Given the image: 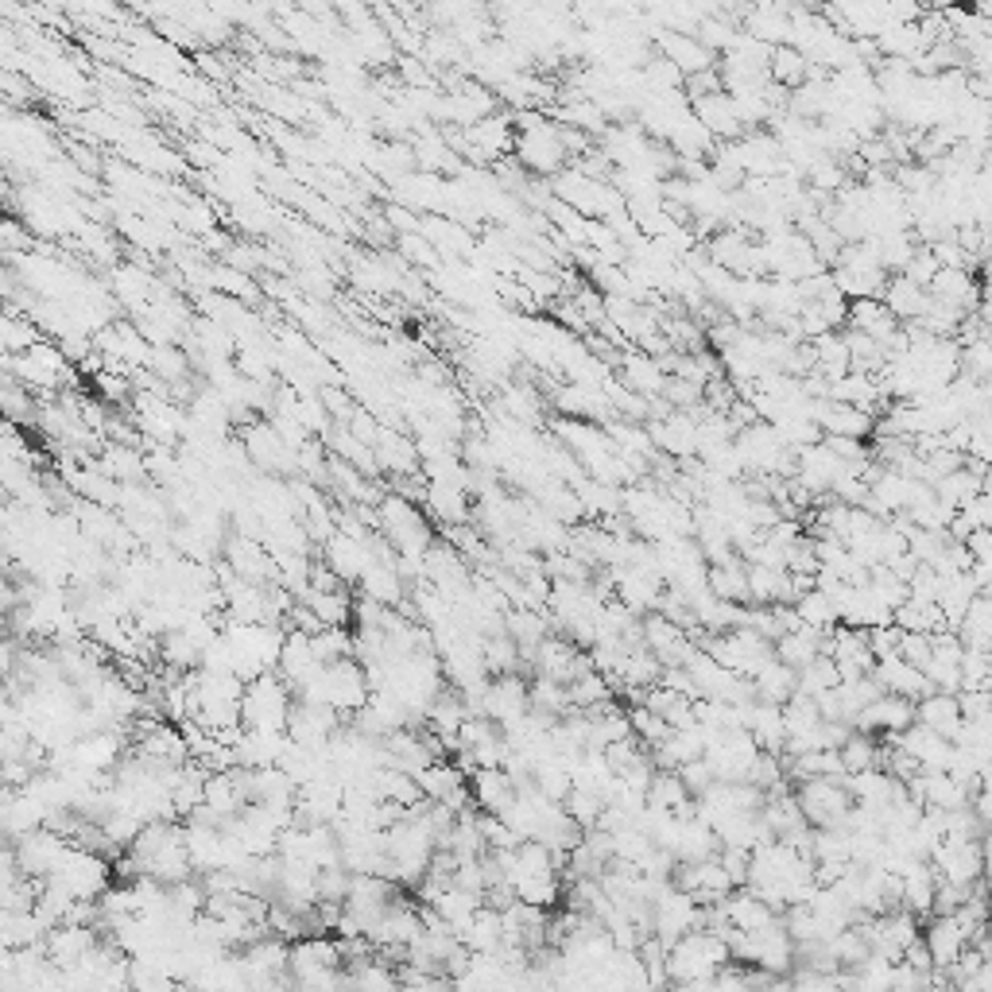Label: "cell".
<instances>
[{"instance_id": "obj_1", "label": "cell", "mask_w": 992, "mask_h": 992, "mask_svg": "<svg viewBox=\"0 0 992 992\" xmlns=\"http://www.w3.org/2000/svg\"><path fill=\"white\" fill-rule=\"evenodd\" d=\"M729 961L733 950L717 930L694 927L691 935H683L668 950V973L671 984H683V989H714L717 969L729 966Z\"/></svg>"}, {"instance_id": "obj_2", "label": "cell", "mask_w": 992, "mask_h": 992, "mask_svg": "<svg viewBox=\"0 0 992 992\" xmlns=\"http://www.w3.org/2000/svg\"><path fill=\"white\" fill-rule=\"evenodd\" d=\"M295 698L326 702V706H334L338 714L353 717L369 698H373V683H369V671L358 655H342V659H334V663H326L322 675H318L310 686H302Z\"/></svg>"}, {"instance_id": "obj_3", "label": "cell", "mask_w": 992, "mask_h": 992, "mask_svg": "<svg viewBox=\"0 0 992 992\" xmlns=\"http://www.w3.org/2000/svg\"><path fill=\"white\" fill-rule=\"evenodd\" d=\"M295 706V691L279 671L248 679L245 698H241V725L256 733H287V717Z\"/></svg>"}, {"instance_id": "obj_4", "label": "cell", "mask_w": 992, "mask_h": 992, "mask_svg": "<svg viewBox=\"0 0 992 992\" xmlns=\"http://www.w3.org/2000/svg\"><path fill=\"white\" fill-rule=\"evenodd\" d=\"M381 532L399 555H427V547L438 540L435 535V520L419 509V501L404 497V492H384L381 504Z\"/></svg>"}, {"instance_id": "obj_5", "label": "cell", "mask_w": 992, "mask_h": 992, "mask_svg": "<svg viewBox=\"0 0 992 992\" xmlns=\"http://www.w3.org/2000/svg\"><path fill=\"white\" fill-rule=\"evenodd\" d=\"M794 794H799L802 814H807V822L814 825V830H834V825H845L850 810L857 807L850 783H845V779H830V776L802 779V783H794Z\"/></svg>"}, {"instance_id": "obj_6", "label": "cell", "mask_w": 992, "mask_h": 992, "mask_svg": "<svg viewBox=\"0 0 992 992\" xmlns=\"http://www.w3.org/2000/svg\"><path fill=\"white\" fill-rule=\"evenodd\" d=\"M481 714L501 722L504 729L524 722L532 714V675L524 671H509V675H492L481 694Z\"/></svg>"}, {"instance_id": "obj_7", "label": "cell", "mask_w": 992, "mask_h": 992, "mask_svg": "<svg viewBox=\"0 0 992 992\" xmlns=\"http://www.w3.org/2000/svg\"><path fill=\"white\" fill-rule=\"evenodd\" d=\"M706 760L714 764L717 779H748L756 756L764 753L748 729H706Z\"/></svg>"}, {"instance_id": "obj_8", "label": "cell", "mask_w": 992, "mask_h": 992, "mask_svg": "<svg viewBox=\"0 0 992 992\" xmlns=\"http://www.w3.org/2000/svg\"><path fill=\"white\" fill-rule=\"evenodd\" d=\"M930 861H935L942 881L961 884V888L984 881V853L977 838H942L935 845V853H930Z\"/></svg>"}, {"instance_id": "obj_9", "label": "cell", "mask_w": 992, "mask_h": 992, "mask_svg": "<svg viewBox=\"0 0 992 992\" xmlns=\"http://www.w3.org/2000/svg\"><path fill=\"white\" fill-rule=\"evenodd\" d=\"M915 725V702L904 698V694H888L873 698L857 717H853V729L876 733V737H899L904 729Z\"/></svg>"}, {"instance_id": "obj_10", "label": "cell", "mask_w": 992, "mask_h": 992, "mask_svg": "<svg viewBox=\"0 0 992 992\" xmlns=\"http://www.w3.org/2000/svg\"><path fill=\"white\" fill-rule=\"evenodd\" d=\"M322 563L330 566V570H334L338 578L345 582V586H358V582L365 578L369 566L376 563V555H373V543H369V540H358V535L334 532L330 540L322 543Z\"/></svg>"}, {"instance_id": "obj_11", "label": "cell", "mask_w": 992, "mask_h": 992, "mask_svg": "<svg viewBox=\"0 0 992 992\" xmlns=\"http://www.w3.org/2000/svg\"><path fill=\"white\" fill-rule=\"evenodd\" d=\"M873 675H876V683H881L888 694H904V698H911V702L927 698V694L935 691V683L927 679V671H919L915 663H907L904 655L876 659Z\"/></svg>"}, {"instance_id": "obj_12", "label": "cell", "mask_w": 992, "mask_h": 992, "mask_svg": "<svg viewBox=\"0 0 992 992\" xmlns=\"http://www.w3.org/2000/svg\"><path fill=\"white\" fill-rule=\"evenodd\" d=\"M899 876H904V907L907 911H915L919 919L935 915V892H938V881H942L938 868H935V861H927V857L904 861Z\"/></svg>"}, {"instance_id": "obj_13", "label": "cell", "mask_w": 992, "mask_h": 992, "mask_svg": "<svg viewBox=\"0 0 992 992\" xmlns=\"http://www.w3.org/2000/svg\"><path fill=\"white\" fill-rule=\"evenodd\" d=\"M922 942L930 946L935 969H950L953 961L961 958V950L969 946V935H966V927L958 922V915H927Z\"/></svg>"}, {"instance_id": "obj_14", "label": "cell", "mask_w": 992, "mask_h": 992, "mask_svg": "<svg viewBox=\"0 0 992 992\" xmlns=\"http://www.w3.org/2000/svg\"><path fill=\"white\" fill-rule=\"evenodd\" d=\"M469 791H473L477 810H489V814H504V810L516 802V779L504 768H477L469 776Z\"/></svg>"}, {"instance_id": "obj_15", "label": "cell", "mask_w": 992, "mask_h": 992, "mask_svg": "<svg viewBox=\"0 0 992 992\" xmlns=\"http://www.w3.org/2000/svg\"><path fill=\"white\" fill-rule=\"evenodd\" d=\"M725 911V919H729V927H737V930H760V927H768V922H776V919H783V915L776 911V907L768 904V899H760L756 896L753 888H733L729 896L722 899V904H717Z\"/></svg>"}, {"instance_id": "obj_16", "label": "cell", "mask_w": 992, "mask_h": 992, "mask_svg": "<svg viewBox=\"0 0 992 992\" xmlns=\"http://www.w3.org/2000/svg\"><path fill=\"white\" fill-rule=\"evenodd\" d=\"M896 745L904 748V753H911L915 760L922 764V771H927V768H950L953 740H950V737H942V733H935V729H930V725L915 722L911 729L899 733Z\"/></svg>"}, {"instance_id": "obj_17", "label": "cell", "mask_w": 992, "mask_h": 992, "mask_svg": "<svg viewBox=\"0 0 992 992\" xmlns=\"http://www.w3.org/2000/svg\"><path fill=\"white\" fill-rule=\"evenodd\" d=\"M915 722L930 725L935 733H942V737H958L961 725H966V714H961V702L958 694L950 691H930L927 698L915 702Z\"/></svg>"}, {"instance_id": "obj_18", "label": "cell", "mask_w": 992, "mask_h": 992, "mask_svg": "<svg viewBox=\"0 0 992 992\" xmlns=\"http://www.w3.org/2000/svg\"><path fill=\"white\" fill-rule=\"evenodd\" d=\"M706 740L710 733L702 729V725H686V729H671V737L663 740V745L651 748V760H655V768H683L686 760H698V756H706Z\"/></svg>"}, {"instance_id": "obj_19", "label": "cell", "mask_w": 992, "mask_h": 992, "mask_svg": "<svg viewBox=\"0 0 992 992\" xmlns=\"http://www.w3.org/2000/svg\"><path fill=\"white\" fill-rule=\"evenodd\" d=\"M358 594L373 597L381 605H392V609H404L407 597H412V586L404 582V574L396 570V563H373L365 570V578L358 582Z\"/></svg>"}, {"instance_id": "obj_20", "label": "cell", "mask_w": 992, "mask_h": 992, "mask_svg": "<svg viewBox=\"0 0 992 992\" xmlns=\"http://www.w3.org/2000/svg\"><path fill=\"white\" fill-rule=\"evenodd\" d=\"M973 802V791L953 776L950 768H927L922 771V807L935 810H958Z\"/></svg>"}, {"instance_id": "obj_21", "label": "cell", "mask_w": 992, "mask_h": 992, "mask_svg": "<svg viewBox=\"0 0 992 992\" xmlns=\"http://www.w3.org/2000/svg\"><path fill=\"white\" fill-rule=\"evenodd\" d=\"M717 850H722V838H717V830L706 822V818H698V814L683 818L675 850H671L679 861H706V857H717Z\"/></svg>"}, {"instance_id": "obj_22", "label": "cell", "mask_w": 992, "mask_h": 992, "mask_svg": "<svg viewBox=\"0 0 992 992\" xmlns=\"http://www.w3.org/2000/svg\"><path fill=\"white\" fill-rule=\"evenodd\" d=\"M822 648H825V632L822 628H810V625L791 628V632H783L776 640V655L794 671H802L807 663H814V659L822 655Z\"/></svg>"}, {"instance_id": "obj_23", "label": "cell", "mask_w": 992, "mask_h": 992, "mask_svg": "<svg viewBox=\"0 0 992 992\" xmlns=\"http://www.w3.org/2000/svg\"><path fill=\"white\" fill-rule=\"evenodd\" d=\"M648 802L651 807L671 810V814H679V818L694 814V794H691V787L683 783V776H679L675 768H659L655 771V779H651V787H648Z\"/></svg>"}, {"instance_id": "obj_24", "label": "cell", "mask_w": 992, "mask_h": 992, "mask_svg": "<svg viewBox=\"0 0 992 992\" xmlns=\"http://www.w3.org/2000/svg\"><path fill=\"white\" fill-rule=\"evenodd\" d=\"M710 589L714 597L733 605H753V589H748V558L737 555L729 563H710Z\"/></svg>"}, {"instance_id": "obj_25", "label": "cell", "mask_w": 992, "mask_h": 992, "mask_svg": "<svg viewBox=\"0 0 992 992\" xmlns=\"http://www.w3.org/2000/svg\"><path fill=\"white\" fill-rule=\"evenodd\" d=\"M748 733L756 737V745L764 748V753H776L783 756L787 748V722H783V706H776V702H753V717H748Z\"/></svg>"}, {"instance_id": "obj_26", "label": "cell", "mask_w": 992, "mask_h": 992, "mask_svg": "<svg viewBox=\"0 0 992 992\" xmlns=\"http://www.w3.org/2000/svg\"><path fill=\"white\" fill-rule=\"evenodd\" d=\"M756 683V698L760 702H776V706H783L787 698H791L794 691H799V671L787 668L783 659H768L760 671L753 675Z\"/></svg>"}, {"instance_id": "obj_27", "label": "cell", "mask_w": 992, "mask_h": 992, "mask_svg": "<svg viewBox=\"0 0 992 992\" xmlns=\"http://www.w3.org/2000/svg\"><path fill=\"white\" fill-rule=\"evenodd\" d=\"M501 938H504V915H501V907H489V904H481V911L473 915V922L461 930V942H466L473 953H497L501 950Z\"/></svg>"}, {"instance_id": "obj_28", "label": "cell", "mask_w": 992, "mask_h": 992, "mask_svg": "<svg viewBox=\"0 0 992 992\" xmlns=\"http://www.w3.org/2000/svg\"><path fill=\"white\" fill-rule=\"evenodd\" d=\"M302 601L314 609V617L322 620V625H353V605H358V594H353L350 586H342V589H314L310 586V594L302 597Z\"/></svg>"}, {"instance_id": "obj_29", "label": "cell", "mask_w": 992, "mask_h": 992, "mask_svg": "<svg viewBox=\"0 0 992 992\" xmlns=\"http://www.w3.org/2000/svg\"><path fill=\"white\" fill-rule=\"evenodd\" d=\"M794 612H799V620H802V625H810V628H822V632H830V628H838V625H842V612H838L834 597L825 594L822 586H810L807 594H799V597H794Z\"/></svg>"}, {"instance_id": "obj_30", "label": "cell", "mask_w": 992, "mask_h": 992, "mask_svg": "<svg viewBox=\"0 0 992 992\" xmlns=\"http://www.w3.org/2000/svg\"><path fill=\"white\" fill-rule=\"evenodd\" d=\"M484 663H489V675H509V671H527L524 648H520V643L512 640L509 628H504V632L484 636ZM527 675H532V671H527Z\"/></svg>"}, {"instance_id": "obj_31", "label": "cell", "mask_w": 992, "mask_h": 992, "mask_svg": "<svg viewBox=\"0 0 992 992\" xmlns=\"http://www.w3.org/2000/svg\"><path fill=\"white\" fill-rule=\"evenodd\" d=\"M881 740L876 733H865V729H853L850 737L838 745V753H842V764L850 776H857V771H868L881 764Z\"/></svg>"}, {"instance_id": "obj_32", "label": "cell", "mask_w": 992, "mask_h": 992, "mask_svg": "<svg viewBox=\"0 0 992 992\" xmlns=\"http://www.w3.org/2000/svg\"><path fill=\"white\" fill-rule=\"evenodd\" d=\"M884 302H888V310L896 318H922V310H927V291H922V284H915V279L899 276V279H888L884 284Z\"/></svg>"}, {"instance_id": "obj_33", "label": "cell", "mask_w": 992, "mask_h": 992, "mask_svg": "<svg viewBox=\"0 0 992 992\" xmlns=\"http://www.w3.org/2000/svg\"><path fill=\"white\" fill-rule=\"evenodd\" d=\"M617 698V686H612L609 675H601V671H586V675H578L570 683V702L578 710H594L601 706V702H612Z\"/></svg>"}, {"instance_id": "obj_34", "label": "cell", "mask_w": 992, "mask_h": 992, "mask_svg": "<svg viewBox=\"0 0 992 992\" xmlns=\"http://www.w3.org/2000/svg\"><path fill=\"white\" fill-rule=\"evenodd\" d=\"M570 706H574V702H570V686L558 683V679H551V675H532V710L563 717Z\"/></svg>"}, {"instance_id": "obj_35", "label": "cell", "mask_w": 992, "mask_h": 992, "mask_svg": "<svg viewBox=\"0 0 992 992\" xmlns=\"http://www.w3.org/2000/svg\"><path fill=\"white\" fill-rule=\"evenodd\" d=\"M628 722H632V733H636V740H640L643 748H655V745H663V740L671 737V725H668V717L663 714H655V710L651 706H628Z\"/></svg>"}, {"instance_id": "obj_36", "label": "cell", "mask_w": 992, "mask_h": 992, "mask_svg": "<svg viewBox=\"0 0 992 992\" xmlns=\"http://www.w3.org/2000/svg\"><path fill=\"white\" fill-rule=\"evenodd\" d=\"M563 807L582 830H597V825H601V814H605V794L589 791V787H574V791L563 799Z\"/></svg>"}, {"instance_id": "obj_37", "label": "cell", "mask_w": 992, "mask_h": 992, "mask_svg": "<svg viewBox=\"0 0 992 992\" xmlns=\"http://www.w3.org/2000/svg\"><path fill=\"white\" fill-rule=\"evenodd\" d=\"M868 589H873L876 597H881L884 605H888L892 612L899 609V605L907 601V597H911V586H907L904 578H899L896 570H892V566H873V570H868Z\"/></svg>"}, {"instance_id": "obj_38", "label": "cell", "mask_w": 992, "mask_h": 992, "mask_svg": "<svg viewBox=\"0 0 992 992\" xmlns=\"http://www.w3.org/2000/svg\"><path fill=\"white\" fill-rule=\"evenodd\" d=\"M838 683H842V668H838V659L825 655V651L814 659V663H807V668L799 671V691H807V694H822Z\"/></svg>"}, {"instance_id": "obj_39", "label": "cell", "mask_w": 992, "mask_h": 992, "mask_svg": "<svg viewBox=\"0 0 992 992\" xmlns=\"http://www.w3.org/2000/svg\"><path fill=\"white\" fill-rule=\"evenodd\" d=\"M717 861H722L725 873L733 876V884L745 888L748 873H753V850H745V845H722V850H717Z\"/></svg>"}, {"instance_id": "obj_40", "label": "cell", "mask_w": 992, "mask_h": 992, "mask_svg": "<svg viewBox=\"0 0 992 992\" xmlns=\"http://www.w3.org/2000/svg\"><path fill=\"white\" fill-rule=\"evenodd\" d=\"M679 776H683V783L691 787L694 799H698V794H706L710 787L717 783V771H714V764H710L706 756H698V760H686L683 768H679Z\"/></svg>"}, {"instance_id": "obj_41", "label": "cell", "mask_w": 992, "mask_h": 992, "mask_svg": "<svg viewBox=\"0 0 992 992\" xmlns=\"http://www.w3.org/2000/svg\"><path fill=\"white\" fill-rule=\"evenodd\" d=\"M399 248H404V260L419 264V268H438V253H435L438 245H430L427 237H419V230L404 233V237H399Z\"/></svg>"}, {"instance_id": "obj_42", "label": "cell", "mask_w": 992, "mask_h": 992, "mask_svg": "<svg viewBox=\"0 0 992 992\" xmlns=\"http://www.w3.org/2000/svg\"><path fill=\"white\" fill-rule=\"evenodd\" d=\"M958 702H961V714H966V722H977V717L992 714V691H984V686H961Z\"/></svg>"}, {"instance_id": "obj_43", "label": "cell", "mask_w": 992, "mask_h": 992, "mask_svg": "<svg viewBox=\"0 0 992 992\" xmlns=\"http://www.w3.org/2000/svg\"><path fill=\"white\" fill-rule=\"evenodd\" d=\"M899 655H904L907 663H915L919 671H927V663H930V632H904V640H899Z\"/></svg>"}, {"instance_id": "obj_44", "label": "cell", "mask_w": 992, "mask_h": 992, "mask_svg": "<svg viewBox=\"0 0 992 992\" xmlns=\"http://www.w3.org/2000/svg\"><path fill=\"white\" fill-rule=\"evenodd\" d=\"M966 547L973 555V563H992V527H973L966 535Z\"/></svg>"}, {"instance_id": "obj_45", "label": "cell", "mask_w": 992, "mask_h": 992, "mask_svg": "<svg viewBox=\"0 0 992 992\" xmlns=\"http://www.w3.org/2000/svg\"><path fill=\"white\" fill-rule=\"evenodd\" d=\"M961 989H973V992H992V961L984 958V961H981V969H977V973L969 977V981L961 984Z\"/></svg>"}, {"instance_id": "obj_46", "label": "cell", "mask_w": 992, "mask_h": 992, "mask_svg": "<svg viewBox=\"0 0 992 992\" xmlns=\"http://www.w3.org/2000/svg\"><path fill=\"white\" fill-rule=\"evenodd\" d=\"M981 853H984V881H992V825L981 838Z\"/></svg>"}, {"instance_id": "obj_47", "label": "cell", "mask_w": 992, "mask_h": 992, "mask_svg": "<svg viewBox=\"0 0 992 992\" xmlns=\"http://www.w3.org/2000/svg\"><path fill=\"white\" fill-rule=\"evenodd\" d=\"M989 922H992V881H989Z\"/></svg>"}]
</instances>
